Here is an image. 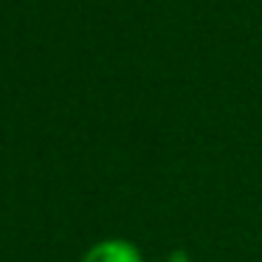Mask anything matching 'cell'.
I'll list each match as a JSON object with an SVG mask.
<instances>
[{
  "mask_svg": "<svg viewBox=\"0 0 262 262\" xmlns=\"http://www.w3.org/2000/svg\"><path fill=\"white\" fill-rule=\"evenodd\" d=\"M79 262H147L133 239L124 237H104L96 239L91 248L82 254Z\"/></svg>",
  "mask_w": 262,
  "mask_h": 262,
  "instance_id": "6da1fadb",
  "label": "cell"
}]
</instances>
